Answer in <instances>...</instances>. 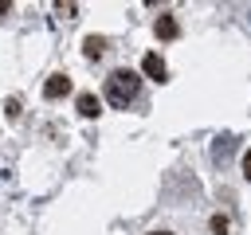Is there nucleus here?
<instances>
[{"label":"nucleus","mask_w":251,"mask_h":235,"mask_svg":"<svg viewBox=\"0 0 251 235\" xmlns=\"http://www.w3.org/2000/svg\"><path fill=\"white\" fill-rule=\"evenodd\" d=\"M137 86H141V78H137V70H114L110 78H106V102L110 106H118V110H126L133 98H137Z\"/></svg>","instance_id":"obj_1"},{"label":"nucleus","mask_w":251,"mask_h":235,"mask_svg":"<svg viewBox=\"0 0 251 235\" xmlns=\"http://www.w3.org/2000/svg\"><path fill=\"white\" fill-rule=\"evenodd\" d=\"M67 90H71V78H67V74H51V78L43 82V94H47V98H63Z\"/></svg>","instance_id":"obj_2"},{"label":"nucleus","mask_w":251,"mask_h":235,"mask_svg":"<svg viewBox=\"0 0 251 235\" xmlns=\"http://www.w3.org/2000/svg\"><path fill=\"white\" fill-rule=\"evenodd\" d=\"M141 70H145L149 78L165 82V59H161V55H145V59H141Z\"/></svg>","instance_id":"obj_3"},{"label":"nucleus","mask_w":251,"mask_h":235,"mask_svg":"<svg viewBox=\"0 0 251 235\" xmlns=\"http://www.w3.org/2000/svg\"><path fill=\"white\" fill-rule=\"evenodd\" d=\"M78 114H82V118H98V114H102V102H98L94 94H78Z\"/></svg>","instance_id":"obj_4"},{"label":"nucleus","mask_w":251,"mask_h":235,"mask_svg":"<svg viewBox=\"0 0 251 235\" xmlns=\"http://www.w3.org/2000/svg\"><path fill=\"white\" fill-rule=\"evenodd\" d=\"M157 35H161V39H176V35H180L176 20H173V16H157Z\"/></svg>","instance_id":"obj_5"},{"label":"nucleus","mask_w":251,"mask_h":235,"mask_svg":"<svg viewBox=\"0 0 251 235\" xmlns=\"http://www.w3.org/2000/svg\"><path fill=\"white\" fill-rule=\"evenodd\" d=\"M102 47H106V43H102V39H94V35H90V39L82 43V51H86V59H98V55H102Z\"/></svg>","instance_id":"obj_6"},{"label":"nucleus","mask_w":251,"mask_h":235,"mask_svg":"<svg viewBox=\"0 0 251 235\" xmlns=\"http://www.w3.org/2000/svg\"><path fill=\"white\" fill-rule=\"evenodd\" d=\"M212 231L224 235V231H227V219H224V215H212Z\"/></svg>","instance_id":"obj_7"},{"label":"nucleus","mask_w":251,"mask_h":235,"mask_svg":"<svg viewBox=\"0 0 251 235\" xmlns=\"http://www.w3.org/2000/svg\"><path fill=\"white\" fill-rule=\"evenodd\" d=\"M243 176H247V180H251V149H247V153H243Z\"/></svg>","instance_id":"obj_8"},{"label":"nucleus","mask_w":251,"mask_h":235,"mask_svg":"<svg viewBox=\"0 0 251 235\" xmlns=\"http://www.w3.org/2000/svg\"><path fill=\"white\" fill-rule=\"evenodd\" d=\"M4 12H8V4H4V0H0V16H4Z\"/></svg>","instance_id":"obj_9"},{"label":"nucleus","mask_w":251,"mask_h":235,"mask_svg":"<svg viewBox=\"0 0 251 235\" xmlns=\"http://www.w3.org/2000/svg\"><path fill=\"white\" fill-rule=\"evenodd\" d=\"M153 235H169V231H153Z\"/></svg>","instance_id":"obj_10"}]
</instances>
